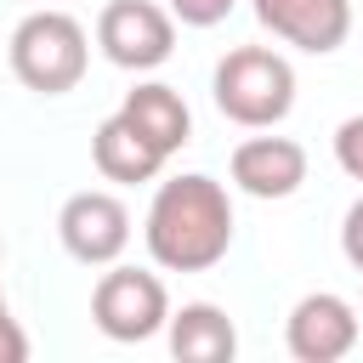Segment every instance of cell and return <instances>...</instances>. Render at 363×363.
<instances>
[{
    "label": "cell",
    "instance_id": "obj_15",
    "mask_svg": "<svg viewBox=\"0 0 363 363\" xmlns=\"http://www.w3.org/2000/svg\"><path fill=\"white\" fill-rule=\"evenodd\" d=\"M340 250H346V261L363 272V199L346 210V221H340Z\"/></svg>",
    "mask_w": 363,
    "mask_h": 363
},
{
    "label": "cell",
    "instance_id": "obj_4",
    "mask_svg": "<svg viewBox=\"0 0 363 363\" xmlns=\"http://www.w3.org/2000/svg\"><path fill=\"white\" fill-rule=\"evenodd\" d=\"M91 318L108 340H153L170 318V295L159 284V272H142V267H108L91 289Z\"/></svg>",
    "mask_w": 363,
    "mask_h": 363
},
{
    "label": "cell",
    "instance_id": "obj_14",
    "mask_svg": "<svg viewBox=\"0 0 363 363\" xmlns=\"http://www.w3.org/2000/svg\"><path fill=\"white\" fill-rule=\"evenodd\" d=\"M233 6L238 0H170V17L187 23V28H216V23L233 17Z\"/></svg>",
    "mask_w": 363,
    "mask_h": 363
},
{
    "label": "cell",
    "instance_id": "obj_5",
    "mask_svg": "<svg viewBox=\"0 0 363 363\" xmlns=\"http://www.w3.org/2000/svg\"><path fill=\"white\" fill-rule=\"evenodd\" d=\"M96 45L113 68L125 74H147L159 62H170L176 51V17L153 0H108L96 17Z\"/></svg>",
    "mask_w": 363,
    "mask_h": 363
},
{
    "label": "cell",
    "instance_id": "obj_12",
    "mask_svg": "<svg viewBox=\"0 0 363 363\" xmlns=\"http://www.w3.org/2000/svg\"><path fill=\"white\" fill-rule=\"evenodd\" d=\"M164 335L182 363H233L238 352V329L216 301H187L182 312L164 318Z\"/></svg>",
    "mask_w": 363,
    "mask_h": 363
},
{
    "label": "cell",
    "instance_id": "obj_9",
    "mask_svg": "<svg viewBox=\"0 0 363 363\" xmlns=\"http://www.w3.org/2000/svg\"><path fill=\"white\" fill-rule=\"evenodd\" d=\"M227 176L250 199H289L306 182V147L289 136H244L227 159Z\"/></svg>",
    "mask_w": 363,
    "mask_h": 363
},
{
    "label": "cell",
    "instance_id": "obj_2",
    "mask_svg": "<svg viewBox=\"0 0 363 363\" xmlns=\"http://www.w3.org/2000/svg\"><path fill=\"white\" fill-rule=\"evenodd\" d=\"M210 91H216L221 119H233L244 130H272L295 108V68L272 45H238L216 62Z\"/></svg>",
    "mask_w": 363,
    "mask_h": 363
},
{
    "label": "cell",
    "instance_id": "obj_7",
    "mask_svg": "<svg viewBox=\"0 0 363 363\" xmlns=\"http://www.w3.org/2000/svg\"><path fill=\"white\" fill-rule=\"evenodd\" d=\"M284 340L295 363H340L357 346V306L335 289H312L289 306Z\"/></svg>",
    "mask_w": 363,
    "mask_h": 363
},
{
    "label": "cell",
    "instance_id": "obj_16",
    "mask_svg": "<svg viewBox=\"0 0 363 363\" xmlns=\"http://www.w3.org/2000/svg\"><path fill=\"white\" fill-rule=\"evenodd\" d=\"M28 357V335L17 329L11 312H0V363H23Z\"/></svg>",
    "mask_w": 363,
    "mask_h": 363
},
{
    "label": "cell",
    "instance_id": "obj_6",
    "mask_svg": "<svg viewBox=\"0 0 363 363\" xmlns=\"http://www.w3.org/2000/svg\"><path fill=\"white\" fill-rule=\"evenodd\" d=\"M57 238L79 267H113L130 244V210L108 187H85L57 210Z\"/></svg>",
    "mask_w": 363,
    "mask_h": 363
},
{
    "label": "cell",
    "instance_id": "obj_10",
    "mask_svg": "<svg viewBox=\"0 0 363 363\" xmlns=\"http://www.w3.org/2000/svg\"><path fill=\"white\" fill-rule=\"evenodd\" d=\"M119 113L170 159L176 147H187L193 142V113H187V102H182V91L176 85H164V79H142L136 91H125V102H119Z\"/></svg>",
    "mask_w": 363,
    "mask_h": 363
},
{
    "label": "cell",
    "instance_id": "obj_18",
    "mask_svg": "<svg viewBox=\"0 0 363 363\" xmlns=\"http://www.w3.org/2000/svg\"><path fill=\"white\" fill-rule=\"evenodd\" d=\"M0 250H6V244H0Z\"/></svg>",
    "mask_w": 363,
    "mask_h": 363
},
{
    "label": "cell",
    "instance_id": "obj_3",
    "mask_svg": "<svg viewBox=\"0 0 363 363\" xmlns=\"http://www.w3.org/2000/svg\"><path fill=\"white\" fill-rule=\"evenodd\" d=\"M85 62H91V40H85V23L57 11V6H40L28 11L17 28H11V74L40 91V96H62L85 79Z\"/></svg>",
    "mask_w": 363,
    "mask_h": 363
},
{
    "label": "cell",
    "instance_id": "obj_11",
    "mask_svg": "<svg viewBox=\"0 0 363 363\" xmlns=\"http://www.w3.org/2000/svg\"><path fill=\"white\" fill-rule=\"evenodd\" d=\"M91 159H96L102 182H125V187L153 182V176L164 170V153H159L125 113H108V119L96 125V136H91Z\"/></svg>",
    "mask_w": 363,
    "mask_h": 363
},
{
    "label": "cell",
    "instance_id": "obj_8",
    "mask_svg": "<svg viewBox=\"0 0 363 363\" xmlns=\"http://www.w3.org/2000/svg\"><path fill=\"white\" fill-rule=\"evenodd\" d=\"M255 6V23L295 45V51H312V57H329L346 45L352 34V0H250Z\"/></svg>",
    "mask_w": 363,
    "mask_h": 363
},
{
    "label": "cell",
    "instance_id": "obj_17",
    "mask_svg": "<svg viewBox=\"0 0 363 363\" xmlns=\"http://www.w3.org/2000/svg\"><path fill=\"white\" fill-rule=\"evenodd\" d=\"M0 312H11V306H6V289H0Z\"/></svg>",
    "mask_w": 363,
    "mask_h": 363
},
{
    "label": "cell",
    "instance_id": "obj_1",
    "mask_svg": "<svg viewBox=\"0 0 363 363\" xmlns=\"http://www.w3.org/2000/svg\"><path fill=\"white\" fill-rule=\"evenodd\" d=\"M147 255L164 272H210L233 250V199L216 176H170L159 182L147 221H142Z\"/></svg>",
    "mask_w": 363,
    "mask_h": 363
},
{
    "label": "cell",
    "instance_id": "obj_13",
    "mask_svg": "<svg viewBox=\"0 0 363 363\" xmlns=\"http://www.w3.org/2000/svg\"><path fill=\"white\" fill-rule=\"evenodd\" d=\"M335 164H340L352 182H363V113L340 119V130H335Z\"/></svg>",
    "mask_w": 363,
    "mask_h": 363
}]
</instances>
